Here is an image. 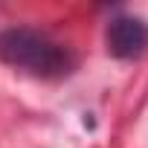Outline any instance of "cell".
Segmentation results:
<instances>
[{"mask_svg": "<svg viewBox=\"0 0 148 148\" xmlns=\"http://www.w3.org/2000/svg\"><path fill=\"white\" fill-rule=\"evenodd\" d=\"M0 61L35 79H61L76 67V58L64 44L29 26H9L0 32Z\"/></svg>", "mask_w": 148, "mask_h": 148, "instance_id": "cell-1", "label": "cell"}, {"mask_svg": "<svg viewBox=\"0 0 148 148\" xmlns=\"http://www.w3.org/2000/svg\"><path fill=\"white\" fill-rule=\"evenodd\" d=\"M105 44H108V52L113 58H122V61L139 58L148 47V23L142 18H134V15H116L108 23Z\"/></svg>", "mask_w": 148, "mask_h": 148, "instance_id": "cell-2", "label": "cell"}]
</instances>
